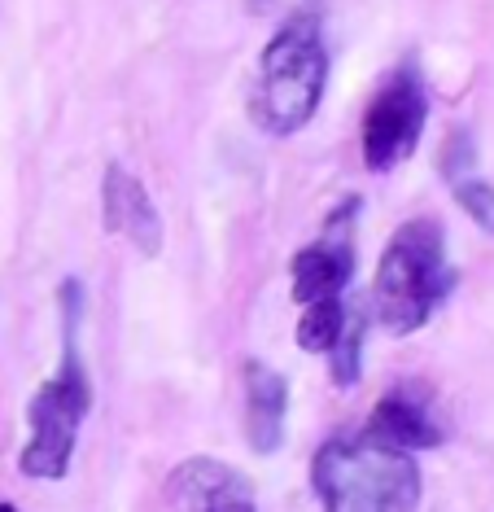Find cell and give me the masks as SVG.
<instances>
[{
    "label": "cell",
    "instance_id": "6da1fadb",
    "mask_svg": "<svg viewBox=\"0 0 494 512\" xmlns=\"http://www.w3.org/2000/svg\"><path fill=\"white\" fill-rule=\"evenodd\" d=\"M62 359L27 403V442L18 469L35 482H62L92 412V381L79 351V281H62Z\"/></svg>",
    "mask_w": 494,
    "mask_h": 512
},
{
    "label": "cell",
    "instance_id": "7a4b0ae2",
    "mask_svg": "<svg viewBox=\"0 0 494 512\" xmlns=\"http://www.w3.org/2000/svg\"><path fill=\"white\" fill-rule=\"evenodd\" d=\"M460 272L446 259V228L433 215H416L390 237L372 276V320L390 337H411L438 316L455 294Z\"/></svg>",
    "mask_w": 494,
    "mask_h": 512
},
{
    "label": "cell",
    "instance_id": "3957f363",
    "mask_svg": "<svg viewBox=\"0 0 494 512\" xmlns=\"http://www.w3.org/2000/svg\"><path fill=\"white\" fill-rule=\"evenodd\" d=\"M311 491L320 512H416L420 464L372 434H333L311 460Z\"/></svg>",
    "mask_w": 494,
    "mask_h": 512
},
{
    "label": "cell",
    "instance_id": "277c9868",
    "mask_svg": "<svg viewBox=\"0 0 494 512\" xmlns=\"http://www.w3.org/2000/svg\"><path fill=\"white\" fill-rule=\"evenodd\" d=\"M328 88V44L324 22L311 9H298L276 27L258 57V97L254 114L272 136L302 132L324 101Z\"/></svg>",
    "mask_w": 494,
    "mask_h": 512
},
{
    "label": "cell",
    "instance_id": "5b68a950",
    "mask_svg": "<svg viewBox=\"0 0 494 512\" xmlns=\"http://www.w3.org/2000/svg\"><path fill=\"white\" fill-rule=\"evenodd\" d=\"M425 119H429V84L420 75V66L403 57L390 71V79L372 92L368 110H363V127H359L363 167L372 176L398 171L416 154L420 136H425Z\"/></svg>",
    "mask_w": 494,
    "mask_h": 512
},
{
    "label": "cell",
    "instance_id": "8992f818",
    "mask_svg": "<svg viewBox=\"0 0 494 512\" xmlns=\"http://www.w3.org/2000/svg\"><path fill=\"white\" fill-rule=\"evenodd\" d=\"M359 197H341L333 211L324 215L320 232L293 254L289 263V298L298 307L328 298H346L350 281H355V263H359Z\"/></svg>",
    "mask_w": 494,
    "mask_h": 512
},
{
    "label": "cell",
    "instance_id": "52a82bcc",
    "mask_svg": "<svg viewBox=\"0 0 494 512\" xmlns=\"http://www.w3.org/2000/svg\"><path fill=\"white\" fill-rule=\"evenodd\" d=\"M101 224L110 237H123L145 259H158L162 254V215L149 189L123 162H105V171H101Z\"/></svg>",
    "mask_w": 494,
    "mask_h": 512
},
{
    "label": "cell",
    "instance_id": "ba28073f",
    "mask_svg": "<svg viewBox=\"0 0 494 512\" xmlns=\"http://www.w3.org/2000/svg\"><path fill=\"white\" fill-rule=\"evenodd\" d=\"M167 499L175 512H258V499L241 469L210 456L175 464L167 477Z\"/></svg>",
    "mask_w": 494,
    "mask_h": 512
},
{
    "label": "cell",
    "instance_id": "9c48e42d",
    "mask_svg": "<svg viewBox=\"0 0 494 512\" xmlns=\"http://www.w3.org/2000/svg\"><path fill=\"white\" fill-rule=\"evenodd\" d=\"M363 434L390 442L398 451H433L446 442V429L438 421V407L420 386H394L376 399Z\"/></svg>",
    "mask_w": 494,
    "mask_h": 512
},
{
    "label": "cell",
    "instance_id": "30bf717a",
    "mask_svg": "<svg viewBox=\"0 0 494 512\" xmlns=\"http://www.w3.org/2000/svg\"><path fill=\"white\" fill-rule=\"evenodd\" d=\"M285 416H289V381L263 359L245 364V438L258 456H272L285 442Z\"/></svg>",
    "mask_w": 494,
    "mask_h": 512
},
{
    "label": "cell",
    "instance_id": "8fae6325",
    "mask_svg": "<svg viewBox=\"0 0 494 512\" xmlns=\"http://www.w3.org/2000/svg\"><path fill=\"white\" fill-rule=\"evenodd\" d=\"M438 167H442L446 184H451L455 202L468 211V219H473L481 232H490V237H494V184L481 176L477 141H473V132H468V127H455V132L446 136Z\"/></svg>",
    "mask_w": 494,
    "mask_h": 512
},
{
    "label": "cell",
    "instance_id": "7c38bea8",
    "mask_svg": "<svg viewBox=\"0 0 494 512\" xmlns=\"http://www.w3.org/2000/svg\"><path fill=\"white\" fill-rule=\"evenodd\" d=\"M0 512H18V508H14V504H5V499H0Z\"/></svg>",
    "mask_w": 494,
    "mask_h": 512
}]
</instances>
